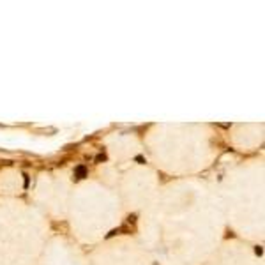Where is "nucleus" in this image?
<instances>
[{"instance_id": "obj_1", "label": "nucleus", "mask_w": 265, "mask_h": 265, "mask_svg": "<svg viewBox=\"0 0 265 265\" xmlns=\"http://www.w3.org/2000/svg\"><path fill=\"white\" fill-rule=\"evenodd\" d=\"M87 175V168L85 166H78L76 168V179H83Z\"/></svg>"}, {"instance_id": "obj_2", "label": "nucleus", "mask_w": 265, "mask_h": 265, "mask_svg": "<svg viewBox=\"0 0 265 265\" xmlns=\"http://www.w3.org/2000/svg\"><path fill=\"white\" fill-rule=\"evenodd\" d=\"M96 161H106V156H104V154H99V156L96 157Z\"/></svg>"}]
</instances>
